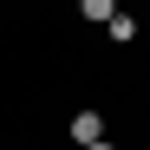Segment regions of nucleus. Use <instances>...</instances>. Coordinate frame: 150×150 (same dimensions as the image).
I'll return each instance as SVG.
<instances>
[{"mask_svg":"<svg viewBox=\"0 0 150 150\" xmlns=\"http://www.w3.org/2000/svg\"><path fill=\"white\" fill-rule=\"evenodd\" d=\"M91 150H124V144H111V137H105V144H91Z\"/></svg>","mask_w":150,"mask_h":150,"instance_id":"20e7f679","label":"nucleus"},{"mask_svg":"<svg viewBox=\"0 0 150 150\" xmlns=\"http://www.w3.org/2000/svg\"><path fill=\"white\" fill-rule=\"evenodd\" d=\"M111 13H117V0H79V20H85V26H98V33L111 26Z\"/></svg>","mask_w":150,"mask_h":150,"instance_id":"f03ea898","label":"nucleus"},{"mask_svg":"<svg viewBox=\"0 0 150 150\" xmlns=\"http://www.w3.org/2000/svg\"><path fill=\"white\" fill-rule=\"evenodd\" d=\"M105 33H111V39H117V46H131V39H137V33H144V26H137V20H131V13H111V26H105Z\"/></svg>","mask_w":150,"mask_h":150,"instance_id":"7ed1b4c3","label":"nucleus"},{"mask_svg":"<svg viewBox=\"0 0 150 150\" xmlns=\"http://www.w3.org/2000/svg\"><path fill=\"white\" fill-rule=\"evenodd\" d=\"M65 137L79 144V150H91V144H105V111H72V124H65Z\"/></svg>","mask_w":150,"mask_h":150,"instance_id":"f257e3e1","label":"nucleus"}]
</instances>
